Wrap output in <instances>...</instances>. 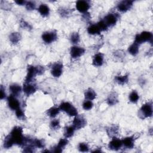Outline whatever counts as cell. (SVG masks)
<instances>
[{"label": "cell", "instance_id": "6da1fadb", "mask_svg": "<svg viewBox=\"0 0 153 153\" xmlns=\"http://www.w3.org/2000/svg\"><path fill=\"white\" fill-rule=\"evenodd\" d=\"M9 135L13 139L14 145L23 146L27 143V137L24 136L23 134V128L20 126L14 127L9 133Z\"/></svg>", "mask_w": 153, "mask_h": 153}, {"label": "cell", "instance_id": "7a4b0ae2", "mask_svg": "<svg viewBox=\"0 0 153 153\" xmlns=\"http://www.w3.org/2000/svg\"><path fill=\"white\" fill-rule=\"evenodd\" d=\"M45 71L44 68L42 66L29 65L27 68V74L25 79V82H33L36 75H40L44 74Z\"/></svg>", "mask_w": 153, "mask_h": 153}, {"label": "cell", "instance_id": "3957f363", "mask_svg": "<svg viewBox=\"0 0 153 153\" xmlns=\"http://www.w3.org/2000/svg\"><path fill=\"white\" fill-rule=\"evenodd\" d=\"M152 102L151 100L142 105L138 111V117L140 119L144 120L151 117L152 116Z\"/></svg>", "mask_w": 153, "mask_h": 153}, {"label": "cell", "instance_id": "277c9868", "mask_svg": "<svg viewBox=\"0 0 153 153\" xmlns=\"http://www.w3.org/2000/svg\"><path fill=\"white\" fill-rule=\"evenodd\" d=\"M153 35L152 32L149 31H143L140 33L136 35L134 42L139 44V45L145 42H152Z\"/></svg>", "mask_w": 153, "mask_h": 153}, {"label": "cell", "instance_id": "5b68a950", "mask_svg": "<svg viewBox=\"0 0 153 153\" xmlns=\"http://www.w3.org/2000/svg\"><path fill=\"white\" fill-rule=\"evenodd\" d=\"M60 111L66 112L70 117H75L78 115L77 109L68 102H63L59 106Z\"/></svg>", "mask_w": 153, "mask_h": 153}, {"label": "cell", "instance_id": "8992f818", "mask_svg": "<svg viewBox=\"0 0 153 153\" xmlns=\"http://www.w3.org/2000/svg\"><path fill=\"white\" fill-rule=\"evenodd\" d=\"M42 41L46 44H51L57 39V32L55 30L46 31L42 33L41 35Z\"/></svg>", "mask_w": 153, "mask_h": 153}, {"label": "cell", "instance_id": "52a82bcc", "mask_svg": "<svg viewBox=\"0 0 153 153\" xmlns=\"http://www.w3.org/2000/svg\"><path fill=\"white\" fill-rule=\"evenodd\" d=\"M72 125L75 130H79L84 128L87 125V120L82 115H77L74 117Z\"/></svg>", "mask_w": 153, "mask_h": 153}, {"label": "cell", "instance_id": "ba28073f", "mask_svg": "<svg viewBox=\"0 0 153 153\" xmlns=\"http://www.w3.org/2000/svg\"><path fill=\"white\" fill-rule=\"evenodd\" d=\"M119 18V16L116 13H109L105 16L103 20L105 22L107 26L112 27L117 22Z\"/></svg>", "mask_w": 153, "mask_h": 153}, {"label": "cell", "instance_id": "9c48e42d", "mask_svg": "<svg viewBox=\"0 0 153 153\" xmlns=\"http://www.w3.org/2000/svg\"><path fill=\"white\" fill-rule=\"evenodd\" d=\"M122 139H120L117 137H113L108 143V147L112 151H118L123 147Z\"/></svg>", "mask_w": 153, "mask_h": 153}, {"label": "cell", "instance_id": "30bf717a", "mask_svg": "<svg viewBox=\"0 0 153 153\" xmlns=\"http://www.w3.org/2000/svg\"><path fill=\"white\" fill-rule=\"evenodd\" d=\"M75 6L76 10L79 12L84 14L88 12V10L90 7V2L88 1L79 0L76 2Z\"/></svg>", "mask_w": 153, "mask_h": 153}, {"label": "cell", "instance_id": "8fae6325", "mask_svg": "<svg viewBox=\"0 0 153 153\" xmlns=\"http://www.w3.org/2000/svg\"><path fill=\"white\" fill-rule=\"evenodd\" d=\"M85 50L81 47L74 45L70 49V55L72 59H77L82 56L85 53Z\"/></svg>", "mask_w": 153, "mask_h": 153}, {"label": "cell", "instance_id": "7c38bea8", "mask_svg": "<svg viewBox=\"0 0 153 153\" xmlns=\"http://www.w3.org/2000/svg\"><path fill=\"white\" fill-rule=\"evenodd\" d=\"M63 65L60 62H56L54 63L51 68V74L52 76L56 78L60 77L63 73Z\"/></svg>", "mask_w": 153, "mask_h": 153}, {"label": "cell", "instance_id": "4fadbf2b", "mask_svg": "<svg viewBox=\"0 0 153 153\" xmlns=\"http://www.w3.org/2000/svg\"><path fill=\"white\" fill-rule=\"evenodd\" d=\"M133 4V1H122L117 5V9L121 13H126L132 7Z\"/></svg>", "mask_w": 153, "mask_h": 153}, {"label": "cell", "instance_id": "5bb4252c", "mask_svg": "<svg viewBox=\"0 0 153 153\" xmlns=\"http://www.w3.org/2000/svg\"><path fill=\"white\" fill-rule=\"evenodd\" d=\"M22 88H23V91L27 96H29L33 94V93H35L37 89L36 85L35 84H33V82H25Z\"/></svg>", "mask_w": 153, "mask_h": 153}, {"label": "cell", "instance_id": "9a60e30c", "mask_svg": "<svg viewBox=\"0 0 153 153\" xmlns=\"http://www.w3.org/2000/svg\"><path fill=\"white\" fill-rule=\"evenodd\" d=\"M7 103L8 107L13 111H16L20 107V103L19 100L17 99V97L10 94L7 97Z\"/></svg>", "mask_w": 153, "mask_h": 153}, {"label": "cell", "instance_id": "2e32d148", "mask_svg": "<svg viewBox=\"0 0 153 153\" xmlns=\"http://www.w3.org/2000/svg\"><path fill=\"white\" fill-rule=\"evenodd\" d=\"M120 127L117 124H112L106 128V131L107 134L111 138L113 137H117L119 134Z\"/></svg>", "mask_w": 153, "mask_h": 153}, {"label": "cell", "instance_id": "e0dca14e", "mask_svg": "<svg viewBox=\"0 0 153 153\" xmlns=\"http://www.w3.org/2000/svg\"><path fill=\"white\" fill-rule=\"evenodd\" d=\"M104 62V54L102 53H96L92 59V65L96 67L101 66Z\"/></svg>", "mask_w": 153, "mask_h": 153}, {"label": "cell", "instance_id": "ac0fdd59", "mask_svg": "<svg viewBox=\"0 0 153 153\" xmlns=\"http://www.w3.org/2000/svg\"><path fill=\"white\" fill-rule=\"evenodd\" d=\"M118 94L115 91H111L106 98V103L109 106L115 105L118 103Z\"/></svg>", "mask_w": 153, "mask_h": 153}, {"label": "cell", "instance_id": "d6986e66", "mask_svg": "<svg viewBox=\"0 0 153 153\" xmlns=\"http://www.w3.org/2000/svg\"><path fill=\"white\" fill-rule=\"evenodd\" d=\"M135 137L134 135L127 136L122 139L123 146L126 149H132L134 146Z\"/></svg>", "mask_w": 153, "mask_h": 153}, {"label": "cell", "instance_id": "ffe728a7", "mask_svg": "<svg viewBox=\"0 0 153 153\" xmlns=\"http://www.w3.org/2000/svg\"><path fill=\"white\" fill-rule=\"evenodd\" d=\"M68 140L67 138H61L58 143L54 146L53 148V149L52 150L53 152H61L63 151V149L65 148V146L68 145Z\"/></svg>", "mask_w": 153, "mask_h": 153}, {"label": "cell", "instance_id": "44dd1931", "mask_svg": "<svg viewBox=\"0 0 153 153\" xmlns=\"http://www.w3.org/2000/svg\"><path fill=\"white\" fill-rule=\"evenodd\" d=\"M9 89L11 92V94L16 97L20 95L23 90V88L19 84H16V83L11 84L9 87Z\"/></svg>", "mask_w": 153, "mask_h": 153}, {"label": "cell", "instance_id": "7402d4cb", "mask_svg": "<svg viewBox=\"0 0 153 153\" xmlns=\"http://www.w3.org/2000/svg\"><path fill=\"white\" fill-rule=\"evenodd\" d=\"M38 11L40 14V15L42 17H47L50 14V8L45 4H41L39 5L38 8Z\"/></svg>", "mask_w": 153, "mask_h": 153}, {"label": "cell", "instance_id": "603a6c76", "mask_svg": "<svg viewBox=\"0 0 153 153\" xmlns=\"http://www.w3.org/2000/svg\"><path fill=\"white\" fill-rule=\"evenodd\" d=\"M60 111V109L59 106L57 107V106H54L48 109H47L46 114L48 117L51 118H55L57 115H58Z\"/></svg>", "mask_w": 153, "mask_h": 153}, {"label": "cell", "instance_id": "cb8c5ba5", "mask_svg": "<svg viewBox=\"0 0 153 153\" xmlns=\"http://www.w3.org/2000/svg\"><path fill=\"white\" fill-rule=\"evenodd\" d=\"M87 30V32L91 35H99L101 32V30L97 24H92L89 25Z\"/></svg>", "mask_w": 153, "mask_h": 153}, {"label": "cell", "instance_id": "d4e9b609", "mask_svg": "<svg viewBox=\"0 0 153 153\" xmlns=\"http://www.w3.org/2000/svg\"><path fill=\"white\" fill-rule=\"evenodd\" d=\"M115 82L119 85H124L128 81V75H116L114 78Z\"/></svg>", "mask_w": 153, "mask_h": 153}, {"label": "cell", "instance_id": "484cf974", "mask_svg": "<svg viewBox=\"0 0 153 153\" xmlns=\"http://www.w3.org/2000/svg\"><path fill=\"white\" fill-rule=\"evenodd\" d=\"M8 38H9L10 41L11 43L16 44H17L20 41L22 36L20 33L17 32H13L9 35Z\"/></svg>", "mask_w": 153, "mask_h": 153}, {"label": "cell", "instance_id": "4316f807", "mask_svg": "<svg viewBox=\"0 0 153 153\" xmlns=\"http://www.w3.org/2000/svg\"><path fill=\"white\" fill-rule=\"evenodd\" d=\"M84 97L85 100H93L96 97V93L91 88H88L84 92Z\"/></svg>", "mask_w": 153, "mask_h": 153}, {"label": "cell", "instance_id": "83f0119b", "mask_svg": "<svg viewBox=\"0 0 153 153\" xmlns=\"http://www.w3.org/2000/svg\"><path fill=\"white\" fill-rule=\"evenodd\" d=\"M139 51V45L133 42L128 47V52L132 56H136Z\"/></svg>", "mask_w": 153, "mask_h": 153}, {"label": "cell", "instance_id": "f1b7e54d", "mask_svg": "<svg viewBox=\"0 0 153 153\" xmlns=\"http://www.w3.org/2000/svg\"><path fill=\"white\" fill-rule=\"evenodd\" d=\"M75 130H76L75 128H74V127L72 125L66 127L65 128L64 134H63L65 137H66L67 139L71 137L74 134Z\"/></svg>", "mask_w": 153, "mask_h": 153}, {"label": "cell", "instance_id": "f546056e", "mask_svg": "<svg viewBox=\"0 0 153 153\" xmlns=\"http://www.w3.org/2000/svg\"><path fill=\"white\" fill-rule=\"evenodd\" d=\"M129 101L132 103H136L139 99V95L137 91L135 90H132L128 95Z\"/></svg>", "mask_w": 153, "mask_h": 153}, {"label": "cell", "instance_id": "4dcf8cb0", "mask_svg": "<svg viewBox=\"0 0 153 153\" xmlns=\"http://www.w3.org/2000/svg\"><path fill=\"white\" fill-rule=\"evenodd\" d=\"M14 145V143L13 139H11V137H10V136L9 134L6 136L4 138V142H3L4 148L6 149H9L11 148Z\"/></svg>", "mask_w": 153, "mask_h": 153}, {"label": "cell", "instance_id": "1f68e13d", "mask_svg": "<svg viewBox=\"0 0 153 153\" xmlns=\"http://www.w3.org/2000/svg\"><path fill=\"white\" fill-rule=\"evenodd\" d=\"M80 40V36L78 32H75L71 33L70 36V41L72 44H74L75 45H76Z\"/></svg>", "mask_w": 153, "mask_h": 153}, {"label": "cell", "instance_id": "d6a6232c", "mask_svg": "<svg viewBox=\"0 0 153 153\" xmlns=\"http://www.w3.org/2000/svg\"><path fill=\"white\" fill-rule=\"evenodd\" d=\"M71 10L65 7H60L58 9L59 14L63 17H68L71 14Z\"/></svg>", "mask_w": 153, "mask_h": 153}, {"label": "cell", "instance_id": "836d02e7", "mask_svg": "<svg viewBox=\"0 0 153 153\" xmlns=\"http://www.w3.org/2000/svg\"><path fill=\"white\" fill-rule=\"evenodd\" d=\"M78 149L79 152H86L89 151L88 145L85 142H80L78 145Z\"/></svg>", "mask_w": 153, "mask_h": 153}, {"label": "cell", "instance_id": "e575fe53", "mask_svg": "<svg viewBox=\"0 0 153 153\" xmlns=\"http://www.w3.org/2000/svg\"><path fill=\"white\" fill-rule=\"evenodd\" d=\"M93 103L92 100H85L82 103V108L85 111H89L93 107Z\"/></svg>", "mask_w": 153, "mask_h": 153}, {"label": "cell", "instance_id": "d590c367", "mask_svg": "<svg viewBox=\"0 0 153 153\" xmlns=\"http://www.w3.org/2000/svg\"><path fill=\"white\" fill-rule=\"evenodd\" d=\"M15 113H16V117L19 120H25L26 116H25V112H24V111H23V109L20 107L15 111Z\"/></svg>", "mask_w": 153, "mask_h": 153}, {"label": "cell", "instance_id": "8d00e7d4", "mask_svg": "<svg viewBox=\"0 0 153 153\" xmlns=\"http://www.w3.org/2000/svg\"><path fill=\"white\" fill-rule=\"evenodd\" d=\"M50 126L53 130H59L60 127V121L58 119H53L51 121Z\"/></svg>", "mask_w": 153, "mask_h": 153}, {"label": "cell", "instance_id": "74e56055", "mask_svg": "<svg viewBox=\"0 0 153 153\" xmlns=\"http://www.w3.org/2000/svg\"><path fill=\"white\" fill-rule=\"evenodd\" d=\"M25 7L28 11H32L36 8V3L34 1H27L25 4Z\"/></svg>", "mask_w": 153, "mask_h": 153}, {"label": "cell", "instance_id": "f35d334b", "mask_svg": "<svg viewBox=\"0 0 153 153\" xmlns=\"http://www.w3.org/2000/svg\"><path fill=\"white\" fill-rule=\"evenodd\" d=\"M35 147L31 144H27L24 146L23 152H33L35 151Z\"/></svg>", "mask_w": 153, "mask_h": 153}, {"label": "cell", "instance_id": "ab89813d", "mask_svg": "<svg viewBox=\"0 0 153 153\" xmlns=\"http://www.w3.org/2000/svg\"><path fill=\"white\" fill-rule=\"evenodd\" d=\"M97 25V26H99V29H100L101 32L102 31H105L108 29V27L107 26V25H106V23H105V22L103 20H100L97 23H96Z\"/></svg>", "mask_w": 153, "mask_h": 153}, {"label": "cell", "instance_id": "60d3db41", "mask_svg": "<svg viewBox=\"0 0 153 153\" xmlns=\"http://www.w3.org/2000/svg\"><path fill=\"white\" fill-rule=\"evenodd\" d=\"M20 26L22 28L25 29H27V30L31 29V28H32L31 26L27 22H26L25 20H22L20 22Z\"/></svg>", "mask_w": 153, "mask_h": 153}, {"label": "cell", "instance_id": "b9f144b4", "mask_svg": "<svg viewBox=\"0 0 153 153\" xmlns=\"http://www.w3.org/2000/svg\"><path fill=\"white\" fill-rule=\"evenodd\" d=\"M0 99L1 100L4 99L6 97V93H5V88H4L3 85H1V88H0Z\"/></svg>", "mask_w": 153, "mask_h": 153}, {"label": "cell", "instance_id": "7bdbcfd3", "mask_svg": "<svg viewBox=\"0 0 153 153\" xmlns=\"http://www.w3.org/2000/svg\"><path fill=\"white\" fill-rule=\"evenodd\" d=\"M82 18L84 20H85V21H88L90 19V15L89 13H84L82 15Z\"/></svg>", "mask_w": 153, "mask_h": 153}, {"label": "cell", "instance_id": "ee69618b", "mask_svg": "<svg viewBox=\"0 0 153 153\" xmlns=\"http://www.w3.org/2000/svg\"><path fill=\"white\" fill-rule=\"evenodd\" d=\"M14 2H15V3H16V4H17V5H24L26 4V3L27 1H22V0H21V1L17 0V1H15Z\"/></svg>", "mask_w": 153, "mask_h": 153}, {"label": "cell", "instance_id": "f6af8a7d", "mask_svg": "<svg viewBox=\"0 0 153 153\" xmlns=\"http://www.w3.org/2000/svg\"><path fill=\"white\" fill-rule=\"evenodd\" d=\"M92 152H102V150H101V149L97 148V149L93 150Z\"/></svg>", "mask_w": 153, "mask_h": 153}]
</instances>
